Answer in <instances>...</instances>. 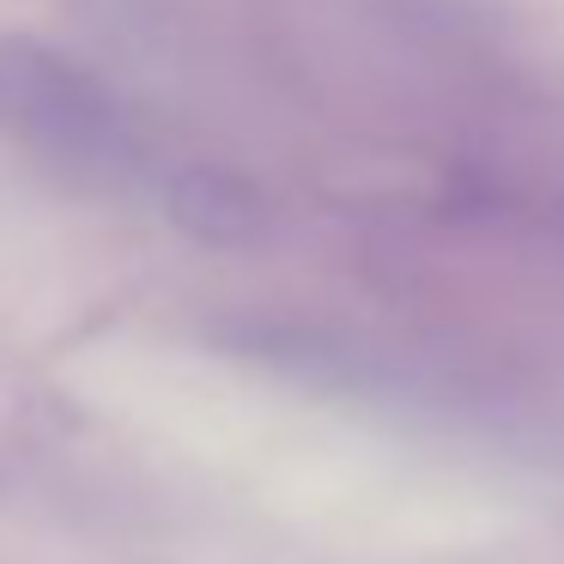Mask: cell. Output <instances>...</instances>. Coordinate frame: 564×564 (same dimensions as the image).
<instances>
[{
	"mask_svg": "<svg viewBox=\"0 0 564 564\" xmlns=\"http://www.w3.org/2000/svg\"><path fill=\"white\" fill-rule=\"evenodd\" d=\"M0 134L74 183H128L147 171L134 104L79 55L0 31Z\"/></svg>",
	"mask_w": 564,
	"mask_h": 564,
	"instance_id": "obj_1",
	"label": "cell"
},
{
	"mask_svg": "<svg viewBox=\"0 0 564 564\" xmlns=\"http://www.w3.org/2000/svg\"><path fill=\"white\" fill-rule=\"evenodd\" d=\"M164 207L195 243H256L268 231V195L231 164H183L164 183Z\"/></svg>",
	"mask_w": 564,
	"mask_h": 564,
	"instance_id": "obj_2",
	"label": "cell"
}]
</instances>
